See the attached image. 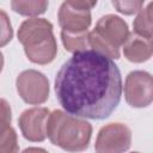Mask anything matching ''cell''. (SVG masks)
Listing matches in <instances>:
<instances>
[{
    "instance_id": "cell-2",
    "label": "cell",
    "mask_w": 153,
    "mask_h": 153,
    "mask_svg": "<svg viewBox=\"0 0 153 153\" xmlns=\"http://www.w3.org/2000/svg\"><path fill=\"white\" fill-rule=\"evenodd\" d=\"M47 115V110L44 109H33V110H30V111H25L23 114V117L31 121L33 124L32 126H29V127H25L23 128V133H24V136L26 139H30V140H43L44 139V131H43V128L42 126H39L41 123L37 124V122L42 121Z\"/></svg>"
},
{
    "instance_id": "cell-1",
    "label": "cell",
    "mask_w": 153,
    "mask_h": 153,
    "mask_svg": "<svg viewBox=\"0 0 153 153\" xmlns=\"http://www.w3.org/2000/svg\"><path fill=\"white\" fill-rule=\"evenodd\" d=\"M55 93L69 115L104 120L121 100V72L111 56L96 49H79L57 72Z\"/></svg>"
}]
</instances>
